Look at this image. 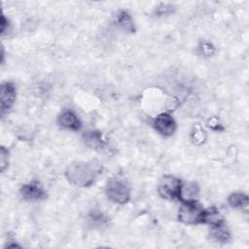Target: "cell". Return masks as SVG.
<instances>
[{
	"label": "cell",
	"instance_id": "1",
	"mask_svg": "<svg viewBox=\"0 0 249 249\" xmlns=\"http://www.w3.org/2000/svg\"><path fill=\"white\" fill-rule=\"evenodd\" d=\"M102 167L95 161H74L65 169L64 175L67 181L81 188L90 187L102 172Z\"/></svg>",
	"mask_w": 249,
	"mask_h": 249
},
{
	"label": "cell",
	"instance_id": "2",
	"mask_svg": "<svg viewBox=\"0 0 249 249\" xmlns=\"http://www.w3.org/2000/svg\"><path fill=\"white\" fill-rule=\"evenodd\" d=\"M105 195L113 203L124 205L130 200L131 191L126 180L115 176L108 179L105 187Z\"/></svg>",
	"mask_w": 249,
	"mask_h": 249
},
{
	"label": "cell",
	"instance_id": "3",
	"mask_svg": "<svg viewBox=\"0 0 249 249\" xmlns=\"http://www.w3.org/2000/svg\"><path fill=\"white\" fill-rule=\"evenodd\" d=\"M204 208L196 202H181L177 212V219L184 225L202 224Z\"/></svg>",
	"mask_w": 249,
	"mask_h": 249
},
{
	"label": "cell",
	"instance_id": "4",
	"mask_svg": "<svg viewBox=\"0 0 249 249\" xmlns=\"http://www.w3.org/2000/svg\"><path fill=\"white\" fill-rule=\"evenodd\" d=\"M182 180L171 174H164L159 181L157 192L159 196L167 200L178 199Z\"/></svg>",
	"mask_w": 249,
	"mask_h": 249
},
{
	"label": "cell",
	"instance_id": "5",
	"mask_svg": "<svg viewBox=\"0 0 249 249\" xmlns=\"http://www.w3.org/2000/svg\"><path fill=\"white\" fill-rule=\"evenodd\" d=\"M152 126L159 134L164 137L173 135L177 129L176 121L168 112H161L154 117Z\"/></svg>",
	"mask_w": 249,
	"mask_h": 249
},
{
	"label": "cell",
	"instance_id": "6",
	"mask_svg": "<svg viewBox=\"0 0 249 249\" xmlns=\"http://www.w3.org/2000/svg\"><path fill=\"white\" fill-rule=\"evenodd\" d=\"M20 196L29 201H39L47 197V191L44 186L37 180H32L23 184L19 189Z\"/></svg>",
	"mask_w": 249,
	"mask_h": 249
},
{
	"label": "cell",
	"instance_id": "7",
	"mask_svg": "<svg viewBox=\"0 0 249 249\" xmlns=\"http://www.w3.org/2000/svg\"><path fill=\"white\" fill-rule=\"evenodd\" d=\"M83 141L89 148L95 151H103L108 146V139L98 129H88L82 135Z\"/></svg>",
	"mask_w": 249,
	"mask_h": 249
},
{
	"label": "cell",
	"instance_id": "8",
	"mask_svg": "<svg viewBox=\"0 0 249 249\" xmlns=\"http://www.w3.org/2000/svg\"><path fill=\"white\" fill-rule=\"evenodd\" d=\"M17 99V89L12 82H4L1 85L0 89V101H1V115L4 116L15 104Z\"/></svg>",
	"mask_w": 249,
	"mask_h": 249
},
{
	"label": "cell",
	"instance_id": "9",
	"mask_svg": "<svg viewBox=\"0 0 249 249\" xmlns=\"http://www.w3.org/2000/svg\"><path fill=\"white\" fill-rule=\"evenodd\" d=\"M56 122L59 127L71 131H79L83 126L79 116L71 109L61 111L57 116Z\"/></svg>",
	"mask_w": 249,
	"mask_h": 249
},
{
	"label": "cell",
	"instance_id": "10",
	"mask_svg": "<svg viewBox=\"0 0 249 249\" xmlns=\"http://www.w3.org/2000/svg\"><path fill=\"white\" fill-rule=\"evenodd\" d=\"M114 24L125 33H135L136 26L132 16L126 10H119L114 15Z\"/></svg>",
	"mask_w": 249,
	"mask_h": 249
},
{
	"label": "cell",
	"instance_id": "11",
	"mask_svg": "<svg viewBox=\"0 0 249 249\" xmlns=\"http://www.w3.org/2000/svg\"><path fill=\"white\" fill-rule=\"evenodd\" d=\"M199 186L197 183L191 182H182L178 200L180 202H196L198 201L199 197Z\"/></svg>",
	"mask_w": 249,
	"mask_h": 249
},
{
	"label": "cell",
	"instance_id": "12",
	"mask_svg": "<svg viewBox=\"0 0 249 249\" xmlns=\"http://www.w3.org/2000/svg\"><path fill=\"white\" fill-rule=\"evenodd\" d=\"M248 196L243 192H233L228 196V203L231 207L248 212Z\"/></svg>",
	"mask_w": 249,
	"mask_h": 249
},
{
	"label": "cell",
	"instance_id": "13",
	"mask_svg": "<svg viewBox=\"0 0 249 249\" xmlns=\"http://www.w3.org/2000/svg\"><path fill=\"white\" fill-rule=\"evenodd\" d=\"M225 223L226 222L224 220V217L217 207L211 206L208 208H204L202 224H207L210 227H215Z\"/></svg>",
	"mask_w": 249,
	"mask_h": 249
},
{
	"label": "cell",
	"instance_id": "14",
	"mask_svg": "<svg viewBox=\"0 0 249 249\" xmlns=\"http://www.w3.org/2000/svg\"><path fill=\"white\" fill-rule=\"evenodd\" d=\"M210 237L219 243H227L230 238H231V232L229 231V229L227 228L226 223L219 225V226H215V227H210Z\"/></svg>",
	"mask_w": 249,
	"mask_h": 249
},
{
	"label": "cell",
	"instance_id": "15",
	"mask_svg": "<svg viewBox=\"0 0 249 249\" xmlns=\"http://www.w3.org/2000/svg\"><path fill=\"white\" fill-rule=\"evenodd\" d=\"M88 220L89 222L93 225L96 228H101L104 226H107L109 219L108 217L99 209L93 208L91 209L88 214Z\"/></svg>",
	"mask_w": 249,
	"mask_h": 249
},
{
	"label": "cell",
	"instance_id": "16",
	"mask_svg": "<svg viewBox=\"0 0 249 249\" xmlns=\"http://www.w3.org/2000/svg\"><path fill=\"white\" fill-rule=\"evenodd\" d=\"M206 137H207L206 132L199 124H196L190 133V139L192 143L196 146H199L202 143H204L206 140Z\"/></svg>",
	"mask_w": 249,
	"mask_h": 249
},
{
	"label": "cell",
	"instance_id": "17",
	"mask_svg": "<svg viewBox=\"0 0 249 249\" xmlns=\"http://www.w3.org/2000/svg\"><path fill=\"white\" fill-rule=\"evenodd\" d=\"M196 52L198 54H200L204 57H209V56H212L216 53V48L210 41L202 40L198 43Z\"/></svg>",
	"mask_w": 249,
	"mask_h": 249
},
{
	"label": "cell",
	"instance_id": "18",
	"mask_svg": "<svg viewBox=\"0 0 249 249\" xmlns=\"http://www.w3.org/2000/svg\"><path fill=\"white\" fill-rule=\"evenodd\" d=\"M175 6L170 3H159L154 8V15L156 17H166L175 13Z\"/></svg>",
	"mask_w": 249,
	"mask_h": 249
},
{
	"label": "cell",
	"instance_id": "19",
	"mask_svg": "<svg viewBox=\"0 0 249 249\" xmlns=\"http://www.w3.org/2000/svg\"><path fill=\"white\" fill-rule=\"evenodd\" d=\"M206 125L211 130L216 131V132H222L225 130V127L223 126V124H221V122L219 121V119L217 117H210L206 122Z\"/></svg>",
	"mask_w": 249,
	"mask_h": 249
},
{
	"label": "cell",
	"instance_id": "20",
	"mask_svg": "<svg viewBox=\"0 0 249 249\" xmlns=\"http://www.w3.org/2000/svg\"><path fill=\"white\" fill-rule=\"evenodd\" d=\"M9 165V150L4 147L1 146L0 147V167H1V171L4 172L6 170V168Z\"/></svg>",
	"mask_w": 249,
	"mask_h": 249
},
{
	"label": "cell",
	"instance_id": "21",
	"mask_svg": "<svg viewBox=\"0 0 249 249\" xmlns=\"http://www.w3.org/2000/svg\"><path fill=\"white\" fill-rule=\"evenodd\" d=\"M9 19L5 17V15H2L1 17V34H4L9 29Z\"/></svg>",
	"mask_w": 249,
	"mask_h": 249
}]
</instances>
